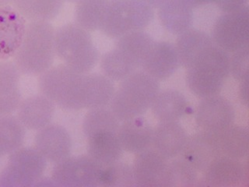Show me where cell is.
Here are the masks:
<instances>
[{
    "label": "cell",
    "instance_id": "cell-1",
    "mask_svg": "<svg viewBox=\"0 0 249 187\" xmlns=\"http://www.w3.org/2000/svg\"><path fill=\"white\" fill-rule=\"evenodd\" d=\"M55 30L49 22H28L19 49L13 57L23 75L40 76L53 66Z\"/></svg>",
    "mask_w": 249,
    "mask_h": 187
},
{
    "label": "cell",
    "instance_id": "cell-2",
    "mask_svg": "<svg viewBox=\"0 0 249 187\" xmlns=\"http://www.w3.org/2000/svg\"><path fill=\"white\" fill-rule=\"evenodd\" d=\"M119 83L109 109L120 122L143 115L160 91V81L142 70H136Z\"/></svg>",
    "mask_w": 249,
    "mask_h": 187
},
{
    "label": "cell",
    "instance_id": "cell-3",
    "mask_svg": "<svg viewBox=\"0 0 249 187\" xmlns=\"http://www.w3.org/2000/svg\"><path fill=\"white\" fill-rule=\"evenodd\" d=\"M230 76V53L213 45L186 69V84L198 98L220 94Z\"/></svg>",
    "mask_w": 249,
    "mask_h": 187
},
{
    "label": "cell",
    "instance_id": "cell-4",
    "mask_svg": "<svg viewBox=\"0 0 249 187\" xmlns=\"http://www.w3.org/2000/svg\"><path fill=\"white\" fill-rule=\"evenodd\" d=\"M85 75L63 64L52 66L38 76L39 90L60 109L67 111L86 109Z\"/></svg>",
    "mask_w": 249,
    "mask_h": 187
},
{
    "label": "cell",
    "instance_id": "cell-5",
    "mask_svg": "<svg viewBox=\"0 0 249 187\" xmlns=\"http://www.w3.org/2000/svg\"><path fill=\"white\" fill-rule=\"evenodd\" d=\"M55 55L71 70L88 74L99 61V53L89 31L76 23H68L55 30Z\"/></svg>",
    "mask_w": 249,
    "mask_h": 187
},
{
    "label": "cell",
    "instance_id": "cell-6",
    "mask_svg": "<svg viewBox=\"0 0 249 187\" xmlns=\"http://www.w3.org/2000/svg\"><path fill=\"white\" fill-rule=\"evenodd\" d=\"M154 18V9L141 0H116L109 2L101 31L117 39L132 31H144Z\"/></svg>",
    "mask_w": 249,
    "mask_h": 187
},
{
    "label": "cell",
    "instance_id": "cell-7",
    "mask_svg": "<svg viewBox=\"0 0 249 187\" xmlns=\"http://www.w3.org/2000/svg\"><path fill=\"white\" fill-rule=\"evenodd\" d=\"M0 172V187H35L46 169L47 160L35 148L20 147L10 153Z\"/></svg>",
    "mask_w": 249,
    "mask_h": 187
},
{
    "label": "cell",
    "instance_id": "cell-8",
    "mask_svg": "<svg viewBox=\"0 0 249 187\" xmlns=\"http://www.w3.org/2000/svg\"><path fill=\"white\" fill-rule=\"evenodd\" d=\"M102 167L88 154L69 156L54 164L52 178L57 187H100Z\"/></svg>",
    "mask_w": 249,
    "mask_h": 187
},
{
    "label": "cell",
    "instance_id": "cell-9",
    "mask_svg": "<svg viewBox=\"0 0 249 187\" xmlns=\"http://www.w3.org/2000/svg\"><path fill=\"white\" fill-rule=\"evenodd\" d=\"M210 36L214 45L230 54L249 46L248 6L236 11L223 13L214 23Z\"/></svg>",
    "mask_w": 249,
    "mask_h": 187
},
{
    "label": "cell",
    "instance_id": "cell-10",
    "mask_svg": "<svg viewBox=\"0 0 249 187\" xmlns=\"http://www.w3.org/2000/svg\"><path fill=\"white\" fill-rule=\"evenodd\" d=\"M132 167L136 187H175L169 160L154 148L136 154Z\"/></svg>",
    "mask_w": 249,
    "mask_h": 187
},
{
    "label": "cell",
    "instance_id": "cell-11",
    "mask_svg": "<svg viewBox=\"0 0 249 187\" xmlns=\"http://www.w3.org/2000/svg\"><path fill=\"white\" fill-rule=\"evenodd\" d=\"M235 110L226 97L216 94L202 98L197 105L195 121L199 131L216 132L235 121Z\"/></svg>",
    "mask_w": 249,
    "mask_h": 187
},
{
    "label": "cell",
    "instance_id": "cell-12",
    "mask_svg": "<svg viewBox=\"0 0 249 187\" xmlns=\"http://www.w3.org/2000/svg\"><path fill=\"white\" fill-rule=\"evenodd\" d=\"M247 168L241 160L218 156L202 172L197 187H240L247 181Z\"/></svg>",
    "mask_w": 249,
    "mask_h": 187
},
{
    "label": "cell",
    "instance_id": "cell-13",
    "mask_svg": "<svg viewBox=\"0 0 249 187\" xmlns=\"http://www.w3.org/2000/svg\"><path fill=\"white\" fill-rule=\"evenodd\" d=\"M35 148L47 162L55 164L70 156L72 148V139L65 127L50 123L36 132Z\"/></svg>",
    "mask_w": 249,
    "mask_h": 187
},
{
    "label": "cell",
    "instance_id": "cell-14",
    "mask_svg": "<svg viewBox=\"0 0 249 187\" xmlns=\"http://www.w3.org/2000/svg\"><path fill=\"white\" fill-rule=\"evenodd\" d=\"M27 21L11 5L0 7V61L14 56L25 34Z\"/></svg>",
    "mask_w": 249,
    "mask_h": 187
},
{
    "label": "cell",
    "instance_id": "cell-15",
    "mask_svg": "<svg viewBox=\"0 0 249 187\" xmlns=\"http://www.w3.org/2000/svg\"><path fill=\"white\" fill-rule=\"evenodd\" d=\"M180 61L175 45L167 41H154L140 68L158 81L173 76Z\"/></svg>",
    "mask_w": 249,
    "mask_h": 187
},
{
    "label": "cell",
    "instance_id": "cell-16",
    "mask_svg": "<svg viewBox=\"0 0 249 187\" xmlns=\"http://www.w3.org/2000/svg\"><path fill=\"white\" fill-rule=\"evenodd\" d=\"M218 156L220 155L215 133L202 131L189 136L180 154V157L200 174Z\"/></svg>",
    "mask_w": 249,
    "mask_h": 187
},
{
    "label": "cell",
    "instance_id": "cell-17",
    "mask_svg": "<svg viewBox=\"0 0 249 187\" xmlns=\"http://www.w3.org/2000/svg\"><path fill=\"white\" fill-rule=\"evenodd\" d=\"M16 112L18 120L26 130L37 131L52 123L55 105L40 94L22 99Z\"/></svg>",
    "mask_w": 249,
    "mask_h": 187
},
{
    "label": "cell",
    "instance_id": "cell-18",
    "mask_svg": "<svg viewBox=\"0 0 249 187\" xmlns=\"http://www.w3.org/2000/svg\"><path fill=\"white\" fill-rule=\"evenodd\" d=\"M121 123L118 136L124 151L136 154L152 148L154 128L142 115Z\"/></svg>",
    "mask_w": 249,
    "mask_h": 187
},
{
    "label": "cell",
    "instance_id": "cell-19",
    "mask_svg": "<svg viewBox=\"0 0 249 187\" xmlns=\"http://www.w3.org/2000/svg\"><path fill=\"white\" fill-rule=\"evenodd\" d=\"M188 137L179 122H159L154 128L152 147L167 159H173L180 156Z\"/></svg>",
    "mask_w": 249,
    "mask_h": 187
},
{
    "label": "cell",
    "instance_id": "cell-20",
    "mask_svg": "<svg viewBox=\"0 0 249 187\" xmlns=\"http://www.w3.org/2000/svg\"><path fill=\"white\" fill-rule=\"evenodd\" d=\"M20 74L14 62L0 61V116L12 115L21 101Z\"/></svg>",
    "mask_w": 249,
    "mask_h": 187
},
{
    "label": "cell",
    "instance_id": "cell-21",
    "mask_svg": "<svg viewBox=\"0 0 249 187\" xmlns=\"http://www.w3.org/2000/svg\"><path fill=\"white\" fill-rule=\"evenodd\" d=\"M158 18L163 29L178 36L192 27L193 9L182 0H167L158 8Z\"/></svg>",
    "mask_w": 249,
    "mask_h": 187
},
{
    "label": "cell",
    "instance_id": "cell-22",
    "mask_svg": "<svg viewBox=\"0 0 249 187\" xmlns=\"http://www.w3.org/2000/svg\"><path fill=\"white\" fill-rule=\"evenodd\" d=\"M189 108V102L181 92L166 89L160 91L150 109L159 122H178L186 115Z\"/></svg>",
    "mask_w": 249,
    "mask_h": 187
},
{
    "label": "cell",
    "instance_id": "cell-23",
    "mask_svg": "<svg viewBox=\"0 0 249 187\" xmlns=\"http://www.w3.org/2000/svg\"><path fill=\"white\" fill-rule=\"evenodd\" d=\"M213 45L214 43L210 35L201 30L191 27L178 35L175 47L180 65L188 68L203 51Z\"/></svg>",
    "mask_w": 249,
    "mask_h": 187
},
{
    "label": "cell",
    "instance_id": "cell-24",
    "mask_svg": "<svg viewBox=\"0 0 249 187\" xmlns=\"http://www.w3.org/2000/svg\"><path fill=\"white\" fill-rule=\"evenodd\" d=\"M88 154L101 166L120 161L123 150L118 132H104L88 138Z\"/></svg>",
    "mask_w": 249,
    "mask_h": 187
},
{
    "label": "cell",
    "instance_id": "cell-25",
    "mask_svg": "<svg viewBox=\"0 0 249 187\" xmlns=\"http://www.w3.org/2000/svg\"><path fill=\"white\" fill-rule=\"evenodd\" d=\"M220 156L242 160L249 153V130L240 125L230 127L214 132Z\"/></svg>",
    "mask_w": 249,
    "mask_h": 187
},
{
    "label": "cell",
    "instance_id": "cell-26",
    "mask_svg": "<svg viewBox=\"0 0 249 187\" xmlns=\"http://www.w3.org/2000/svg\"><path fill=\"white\" fill-rule=\"evenodd\" d=\"M64 0H12L11 6L28 22H49L60 14Z\"/></svg>",
    "mask_w": 249,
    "mask_h": 187
},
{
    "label": "cell",
    "instance_id": "cell-27",
    "mask_svg": "<svg viewBox=\"0 0 249 187\" xmlns=\"http://www.w3.org/2000/svg\"><path fill=\"white\" fill-rule=\"evenodd\" d=\"M108 0H82L76 3L75 23L86 31H101L108 8Z\"/></svg>",
    "mask_w": 249,
    "mask_h": 187
},
{
    "label": "cell",
    "instance_id": "cell-28",
    "mask_svg": "<svg viewBox=\"0 0 249 187\" xmlns=\"http://www.w3.org/2000/svg\"><path fill=\"white\" fill-rule=\"evenodd\" d=\"M100 67L104 76L113 82L122 81L140 68L126 53L115 47L101 56Z\"/></svg>",
    "mask_w": 249,
    "mask_h": 187
},
{
    "label": "cell",
    "instance_id": "cell-29",
    "mask_svg": "<svg viewBox=\"0 0 249 187\" xmlns=\"http://www.w3.org/2000/svg\"><path fill=\"white\" fill-rule=\"evenodd\" d=\"M87 109L107 107L111 103L115 88L114 82L102 74H86Z\"/></svg>",
    "mask_w": 249,
    "mask_h": 187
},
{
    "label": "cell",
    "instance_id": "cell-30",
    "mask_svg": "<svg viewBox=\"0 0 249 187\" xmlns=\"http://www.w3.org/2000/svg\"><path fill=\"white\" fill-rule=\"evenodd\" d=\"M120 121L107 107L88 109L82 124V130L87 139L104 132L119 131Z\"/></svg>",
    "mask_w": 249,
    "mask_h": 187
},
{
    "label": "cell",
    "instance_id": "cell-31",
    "mask_svg": "<svg viewBox=\"0 0 249 187\" xmlns=\"http://www.w3.org/2000/svg\"><path fill=\"white\" fill-rule=\"evenodd\" d=\"M26 129L12 115L0 116V158L23 146Z\"/></svg>",
    "mask_w": 249,
    "mask_h": 187
},
{
    "label": "cell",
    "instance_id": "cell-32",
    "mask_svg": "<svg viewBox=\"0 0 249 187\" xmlns=\"http://www.w3.org/2000/svg\"><path fill=\"white\" fill-rule=\"evenodd\" d=\"M154 41L144 31H132L117 38L115 48L126 53L140 68Z\"/></svg>",
    "mask_w": 249,
    "mask_h": 187
},
{
    "label": "cell",
    "instance_id": "cell-33",
    "mask_svg": "<svg viewBox=\"0 0 249 187\" xmlns=\"http://www.w3.org/2000/svg\"><path fill=\"white\" fill-rule=\"evenodd\" d=\"M100 187H136L132 166L118 161L103 166L100 175Z\"/></svg>",
    "mask_w": 249,
    "mask_h": 187
},
{
    "label": "cell",
    "instance_id": "cell-34",
    "mask_svg": "<svg viewBox=\"0 0 249 187\" xmlns=\"http://www.w3.org/2000/svg\"><path fill=\"white\" fill-rule=\"evenodd\" d=\"M170 164L173 174L175 187H197L200 173L185 160L178 156L171 159Z\"/></svg>",
    "mask_w": 249,
    "mask_h": 187
},
{
    "label": "cell",
    "instance_id": "cell-35",
    "mask_svg": "<svg viewBox=\"0 0 249 187\" xmlns=\"http://www.w3.org/2000/svg\"><path fill=\"white\" fill-rule=\"evenodd\" d=\"M230 55V75L237 81L249 78V46L233 52Z\"/></svg>",
    "mask_w": 249,
    "mask_h": 187
},
{
    "label": "cell",
    "instance_id": "cell-36",
    "mask_svg": "<svg viewBox=\"0 0 249 187\" xmlns=\"http://www.w3.org/2000/svg\"><path fill=\"white\" fill-rule=\"evenodd\" d=\"M213 2L223 13L236 11L248 6V0H213Z\"/></svg>",
    "mask_w": 249,
    "mask_h": 187
},
{
    "label": "cell",
    "instance_id": "cell-37",
    "mask_svg": "<svg viewBox=\"0 0 249 187\" xmlns=\"http://www.w3.org/2000/svg\"><path fill=\"white\" fill-rule=\"evenodd\" d=\"M249 78L240 82L239 89H238V97L241 103L244 106H248L249 102Z\"/></svg>",
    "mask_w": 249,
    "mask_h": 187
},
{
    "label": "cell",
    "instance_id": "cell-38",
    "mask_svg": "<svg viewBox=\"0 0 249 187\" xmlns=\"http://www.w3.org/2000/svg\"><path fill=\"white\" fill-rule=\"evenodd\" d=\"M187 5H189L193 10L196 8L204 6L208 4L212 3L213 0H182Z\"/></svg>",
    "mask_w": 249,
    "mask_h": 187
},
{
    "label": "cell",
    "instance_id": "cell-39",
    "mask_svg": "<svg viewBox=\"0 0 249 187\" xmlns=\"http://www.w3.org/2000/svg\"><path fill=\"white\" fill-rule=\"evenodd\" d=\"M35 187H57V185L53 178H44L42 176L36 182Z\"/></svg>",
    "mask_w": 249,
    "mask_h": 187
},
{
    "label": "cell",
    "instance_id": "cell-40",
    "mask_svg": "<svg viewBox=\"0 0 249 187\" xmlns=\"http://www.w3.org/2000/svg\"><path fill=\"white\" fill-rule=\"evenodd\" d=\"M144 3H146L148 6L153 8L154 10H158L160 6H161L164 2H167V0H141Z\"/></svg>",
    "mask_w": 249,
    "mask_h": 187
},
{
    "label": "cell",
    "instance_id": "cell-41",
    "mask_svg": "<svg viewBox=\"0 0 249 187\" xmlns=\"http://www.w3.org/2000/svg\"><path fill=\"white\" fill-rule=\"evenodd\" d=\"M12 0H0V7L11 5Z\"/></svg>",
    "mask_w": 249,
    "mask_h": 187
},
{
    "label": "cell",
    "instance_id": "cell-42",
    "mask_svg": "<svg viewBox=\"0 0 249 187\" xmlns=\"http://www.w3.org/2000/svg\"><path fill=\"white\" fill-rule=\"evenodd\" d=\"M66 2H71V3H77V2H80L82 0H64Z\"/></svg>",
    "mask_w": 249,
    "mask_h": 187
},
{
    "label": "cell",
    "instance_id": "cell-43",
    "mask_svg": "<svg viewBox=\"0 0 249 187\" xmlns=\"http://www.w3.org/2000/svg\"><path fill=\"white\" fill-rule=\"evenodd\" d=\"M110 2H112V1H116V0H108Z\"/></svg>",
    "mask_w": 249,
    "mask_h": 187
}]
</instances>
